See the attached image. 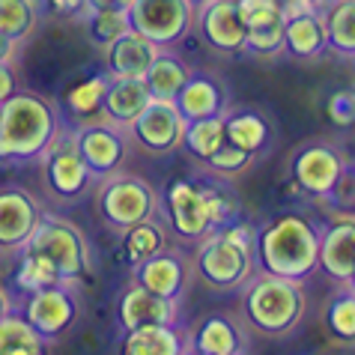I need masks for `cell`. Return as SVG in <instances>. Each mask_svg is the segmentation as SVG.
<instances>
[{
  "mask_svg": "<svg viewBox=\"0 0 355 355\" xmlns=\"http://www.w3.org/2000/svg\"><path fill=\"white\" fill-rule=\"evenodd\" d=\"M159 212H164L167 224L180 239L197 242L206 233L239 218L242 203L230 180L206 171L203 176L173 180L159 197Z\"/></svg>",
  "mask_w": 355,
  "mask_h": 355,
  "instance_id": "cell-1",
  "label": "cell"
},
{
  "mask_svg": "<svg viewBox=\"0 0 355 355\" xmlns=\"http://www.w3.org/2000/svg\"><path fill=\"white\" fill-rule=\"evenodd\" d=\"M322 224L311 215L287 212L257 227L254 236V263L260 272L290 281H308L320 266Z\"/></svg>",
  "mask_w": 355,
  "mask_h": 355,
  "instance_id": "cell-2",
  "label": "cell"
},
{
  "mask_svg": "<svg viewBox=\"0 0 355 355\" xmlns=\"http://www.w3.org/2000/svg\"><path fill=\"white\" fill-rule=\"evenodd\" d=\"M239 313L248 331L269 340H284L302 329L304 313H308L304 281L278 278V275L257 269L239 287Z\"/></svg>",
  "mask_w": 355,
  "mask_h": 355,
  "instance_id": "cell-3",
  "label": "cell"
},
{
  "mask_svg": "<svg viewBox=\"0 0 355 355\" xmlns=\"http://www.w3.org/2000/svg\"><path fill=\"white\" fill-rule=\"evenodd\" d=\"M63 129L51 98L21 90L0 102V162H33Z\"/></svg>",
  "mask_w": 355,
  "mask_h": 355,
  "instance_id": "cell-4",
  "label": "cell"
},
{
  "mask_svg": "<svg viewBox=\"0 0 355 355\" xmlns=\"http://www.w3.org/2000/svg\"><path fill=\"white\" fill-rule=\"evenodd\" d=\"M254 236H257V227L251 221L236 218L230 224L218 227V230L206 233L203 239H197V254H194L197 278L209 290L236 293L257 272Z\"/></svg>",
  "mask_w": 355,
  "mask_h": 355,
  "instance_id": "cell-5",
  "label": "cell"
},
{
  "mask_svg": "<svg viewBox=\"0 0 355 355\" xmlns=\"http://www.w3.org/2000/svg\"><path fill=\"white\" fill-rule=\"evenodd\" d=\"M18 254H33L42 257L51 269L60 275V281L81 284V278L90 272V245L78 224L60 218V215L42 212V218L27 236Z\"/></svg>",
  "mask_w": 355,
  "mask_h": 355,
  "instance_id": "cell-6",
  "label": "cell"
},
{
  "mask_svg": "<svg viewBox=\"0 0 355 355\" xmlns=\"http://www.w3.org/2000/svg\"><path fill=\"white\" fill-rule=\"evenodd\" d=\"M98 212H102L105 224L123 233L159 215V191L135 173H111V180L105 176L102 191H98Z\"/></svg>",
  "mask_w": 355,
  "mask_h": 355,
  "instance_id": "cell-7",
  "label": "cell"
},
{
  "mask_svg": "<svg viewBox=\"0 0 355 355\" xmlns=\"http://www.w3.org/2000/svg\"><path fill=\"white\" fill-rule=\"evenodd\" d=\"M349 167V159L343 150L331 141H308L293 153L290 162V180L302 194L313 197V200H329L334 191V182L340 173Z\"/></svg>",
  "mask_w": 355,
  "mask_h": 355,
  "instance_id": "cell-8",
  "label": "cell"
},
{
  "mask_svg": "<svg viewBox=\"0 0 355 355\" xmlns=\"http://www.w3.org/2000/svg\"><path fill=\"white\" fill-rule=\"evenodd\" d=\"M78 287H81V284L60 281V284H51V287L27 293L24 320L42 334L45 343L60 340L78 322V317H81L84 304H81V290Z\"/></svg>",
  "mask_w": 355,
  "mask_h": 355,
  "instance_id": "cell-9",
  "label": "cell"
},
{
  "mask_svg": "<svg viewBox=\"0 0 355 355\" xmlns=\"http://www.w3.org/2000/svg\"><path fill=\"white\" fill-rule=\"evenodd\" d=\"M42 159V180H45V189L51 191L57 200L63 203H72L78 200L87 185H90V171L81 159V150H78V135L75 129H63L57 132V137L45 146V153L39 155Z\"/></svg>",
  "mask_w": 355,
  "mask_h": 355,
  "instance_id": "cell-10",
  "label": "cell"
},
{
  "mask_svg": "<svg viewBox=\"0 0 355 355\" xmlns=\"http://www.w3.org/2000/svg\"><path fill=\"white\" fill-rule=\"evenodd\" d=\"M125 15L132 31L159 48H171L194 31L197 6L191 0H135Z\"/></svg>",
  "mask_w": 355,
  "mask_h": 355,
  "instance_id": "cell-11",
  "label": "cell"
},
{
  "mask_svg": "<svg viewBox=\"0 0 355 355\" xmlns=\"http://www.w3.org/2000/svg\"><path fill=\"white\" fill-rule=\"evenodd\" d=\"M132 137L153 155H171L180 150L185 120L171 98H150V105L129 125Z\"/></svg>",
  "mask_w": 355,
  "mask_h": 355,
  "instance_id": "cell-12",
  "label": "cell"
},
{
  "mask_svg": "<svg viewBox=\"0 0 355 355\" xmlns=\"http://www.w3.org/2000/svg\"><path fill=\"white\" fill-rule=\"evenodd\" d=\"M78 135V150H81V159L87 164L90 176H111L120 171V164L125 162V153H129V141L120 132V125L98 120V123H84L75 129Z\"/></svg>",
  "mask_w": 355,
  "mask_h": 355,
  "instance_id": "cell-13",
  "label": "cell"
},
{
  "mask_svg": "<svg viewBox=\"0 0 355 355\" xmlns=\"http://www.w3.org/2000/svg\"><path fill=\"white\" fill-rule=\"evenodd\" d=\"M194 24L200 27V36L206 39V45L218 54H242L245 33L248 27L242 24L236 0H206L197 6Z\"/></svg>",
  "mask_w": 355,
  "mask_h": 355,
  "instance_id": "cell-14",
  "label": "cell"
},
{
  "mask_svg": "<svg viewBox=\"0 0 355 355\" xmlns=\"http://www.w3.org/2000/svg\"><path fill=\"white\" fill-rule=\"evenodd\" d=\"M189 352L197 355H245L251 352V331L230 313H209L189 334Z\"/></svg>",
  "mask_w": 355,
  "mask_h": 355,
  "instance_id": "cell-15",
  "label": "cell"
},
{
  "mask_svg": "<svg viewBox=\"0 0 355 355\" xmlns=\"http://www.w3.org/2000/svg\"><path fill=\"white\" fill-rule=\"evenodd\" d=\"M189 275H191V263L180 248H164L155 257L144 260L141 266L132 269V281L141 284L144 290H150L155 295L180 302L185 287H189Z\"/></svg>",
  "mask_w": 355,
  "mask_h": 355,
  "instance_id": "cell-16",
  "label": "cell"
},
{
  "mask_svg": "<svg viewBox=\"0 0 355 355\" xmlns=\"http://www.w3.org/2000/svg\"><path fill=\"white\" fill-rule=\"evenodd\" d=\"M39 218H42V209L31 191L18 185L0 189V248L3 251H21Z\"/></svg>",
  "mask_w": 355,
  "mask_h": 355,
  "instance_id": "cell-17",
  "label": "cell"
},
{
  "mask_svg": "<svg viewBox=\"0 0 355 355\" xmlns=\"http://www.w3.org/2000/svg\"><path fill=\"white\" fill-rule=\"evenodd\" d=\"M176 111L182 114V120H203V116H221L230 107V90L224 81L212 72H191L189 81L182 84V90L173 98Z\"/></svg>",
  "mask_w": 355,
  "mask_h": 355,
  "instance_id": "cell-18",
  "label": "cell"
},
{
  "mask_svg": "<svg viewBox=\"0 0 355 355\" xmlns=\"http://www.w3.org/2000/svg\"><path fill=\"white\" fill-rule=\"evenodd\" d=\"M116 317H120L123 331L137 329V325H153V322L180 325V302L155 295L150 290H144L141 284L132 281V287H125V293L120 295Z\"/></svg>",
  "mask_w": 355,
  "mask_h": 355,
  "instance_id": "cell-19",
  "label": "cell"
},
{
  "mask_svg": "<svg viewBox=\"0 0 355 355\" xmlns=\"http://www.w3.org/2000/svg\"><path fill=\"white\" fill-rule=\"evenodd\" d=\"M331 281L352 284L355 275V224L352 215L331 224H322L320 236V266Z\"/></svg>",
  "mask_w": 355,
  "mask_h": 355,
  "instance_id": "cell-20",
  "label": "cell"
},
{
  "mask_svg": "<svg viewBox=\"0 0 355 355\" xmlns=\"http://www.w3.org/2000/svg\"><path fill=\"white\" fill-rule=\"evenodd\" d=\"M102 51H105V72L111 78H144V72L150 69V63L155 60V54L162 48L137 31H125L111 45H105Z\"/></svg>",
  "mask_w": 355,
  "mask_h": 355,
  "instance_id": "cell-21",
  "label": "cell"
},
{
  "mask_svg": "<svg viewBox=\"0 0 355 355\" xmlns=\"http://www.w3.org/2000/svg\"><path fill=\"white\" fill-rule=\"evenodd\" d=\"M150 98L153 96L146 90L144 78H111L102 96V105H98V114H102V120L120 125V129H129L135 116L150 105Z\"/></svg>",
  "mask_w": 355,
  "mask_h": 355,
  "instance_id": "cell-22",
  "label": "cell"
},
{
  "mask_svg": "<svg viewBox=\"0 0 355 355\" xmlns=\"http://www.w3.org/2000/svg\"><path fill=\"white\" fill-rule=\"evenodd\" d=\"M224 135L227 141L242 146L245 153L260 155L272 146L275 129L260 111L254 107H227L224 111Z\"/></svg>",
  "mask_w": 355,
  "mask_h": 355,
  "instance_id": "cell-23",
  "label": "cell"
},
{
  "mask_svg": "<svg viewBox=\"0 0 355 355\" xmlns=\"http://www.w3.org/2000/svg\"><path fill=\"white\" fill-rule=\"evenodd\" d=\"M284 51L295 60H313L325 51V27L320 9L284 15Z\"/></svg>",
  "mask_w": 355,
  "mask_h": 355,
  "instance_id": "cell-24",
  "label": "cell"
},
{
  "mask_svg": "<svg viewBox=\"0 0 355 355\" xmlns=\"http://www.w3.org/2000/svg\"><path fill=\"white\" fill-rule=\"evenodd\" d=\"M125 355H185L189 352V334H182L176 325H137L123 338Z\"/></svg>",
  "mask_w": 355,
  "mask_h": 355,
  "instance_id": "cell-25",
  "label": "cell"
},
{
  "mask_svg": "<svg viewBox=\"0 0 355 355\" xmlns=\"http://www.w3.org/2000/svg\"><path fill=\"white\" fill-rule=\"evenodd\" d=\"M320 18L325 27V48L349 60L355 54V0H329L320 6Z\"/></svg>",
  "mask_w": 355,
  "mask_h": 355,
  "instance_id": "cell-26",
  "label": "cell"
},
{
  "mask_svg": "<svg viewBox=\"0 0 355 355\" xmlns=\"http://www.w3.org/2000/svg\"><path fill=\"white\" fill-rule=\"evenodd\" d=\"M191 69L185 66V60H180L176 54H171L167 48H162L155 54V60L150 63V69L144 72V84L150 90L153 98H176V93L182 90V84L189 81Z\"/></svg>",
  "mask_w": 355,
  "mask_h": 355,
  "instance_id": "cell-27",
  "label": "cell"
},
{
  "mask_svg": "<svg viewBox=\"0 0 355 355\" xmlns=\"http://www.w3.org/2000/svg\"><path fill=\"white\" fill-rule=\"evenodd\" d=\"M164 248H167V230H164L159 215H153V218L123 230V260L129 263L132 269L141 266L144 260L155 257V254Z\"/></svg>",
  "mask_w": 355,
  "mask_h": 355,
  "instance_id": "cell-28",
  "label": "cell"
},
{
  "mask_svg": "<svg viewBox=\"0 0 355 355\" xmlns=\"http://www.w3.org/2000/svg\"><path fill=\"white\" fill-rule=\"evenodd\" d=\"M48 343L24 320V313L9 311L6 317H0V355H42Z\"/></svg>",
  "mask_w": 355,
  "mask_h": 355,
  "instance_id": "cell-29",
  "label": "cell"
},
{
  "mask_svg": "<svg viewBox=\"0 0 355 355\" xmlns=\"http://www.w3.org/2000/svg\"><path fill=\"white\" fill-rule=\"evenodd\" d=\"M224 141L227 135H224V114H221V116H203V120H189L180 146L191 159L206 162Z\"/></svg>",
  "mask_w": 355,
  "mask_h": 355,
  "instance_id": "cell-30",
  "label": "cell"
},
{
  "mask_svg": "<svg viewBox=\"0 0 355 355\" xmlns=\"http://www.w3.org/2000/svg\"><path fill=\"white\" fill-rule=\"evenodd\" d=\"M325 325H329V331L340 343H347V347L355 340V293H352V284H340V290L334 293V299L329 302V308H325Z\"/></svg>",
  "mask_w": 355,
  "mask_h": 355,
  "instance_id": "cell-31",
  "label": "cell"
},
{
  "mask_svg": "<svg viewBox=\"0 0 355 355\" xmlns=\"http://www.w3.org/2000/svg\"><path fill=\"white\" fill-rule=\"evenodd\" d=\"M39 15L27 0H0V33L21 45L36 31Z\"/></svg>",
  "mask_w": 355,
  "mask_h": 355,
  "instance_id": "cell-32",
  "label": "cell"
},
{
  "mask_svg": "<svg viewBox=\"0 0 355 355\" xmlns=\"http://www.w3.org/2000/svg\"><path fill=\"white\" fill-rule=\"evenodd\" d=\"M87 31H90V39L105 48L111 45L116 36H123L125 31H132L129 27V15L120 12V9H87Z\"/></svg>",
  "mask_w": 355,
  "mask_h": 355,
  "instance_id": "cell-33",
  "label": "cell"
},
{
  "mask_svg": "<svg viewBox=\"0 0 355 355\" xmlns=\"http://www.w3.org/2000/svg\"><path fill=\"white\" fill-rule=\"evenodd\" d=\"M107 81H111V75L98 72L93 78H87L84 84L72 87L69 96H66L69 111L78 114V116H93V114H98V105H102V96L107 90Z\"/></svg>",
  "mask_w": 355,
  "mask_h": 355,
  "instance_id": "cell-34",
  "label": "cell"
},
{
  "mask_svg": "<svg viewBox=\"0 0 355 355\" xmlns=\"http://www.w3.org/2000/svg\"><path fill=\"white\" fill-rule=\"evenodd\" d=\"M251 162H254V155H251V153H245L242 146H236V144H230V141H224L218 150H215L209 159L203 162V167H206L209 173H215V176L233 180V176H239V173L248 171Z\"/></svg>",
  "mask_w": 355,
  "mask_h": 355,
  "instance_id": "cell-35",
  "label": "cell"
},
{
  "mask_svg": "<svg viewBox=\"0 0 355 355\" xmlns=\"http://www.w3.org/2000/svg\"><path fill=\"white\" fill-rule=\"evenodd\" d=\"M242 51L251 54V57H263V60L284 54V18L281 21L266 24V27H254V31H248L245 33Z\"/></svg>",
  "mask_w": 355,
  "mask_h": 355,
  "instance_id": "cell-36",
  "label": "cell"
},
{
  "mask_svg": "<svg viewBox=\"0 0 355 355\" xmlns=\"http://www.w3.org/2000/svg\"><path fill=\"white\" fill-rule=\"evenodd\" d=\"M51 284H60V275H57L42 257L21 254V266H18V290L33 293V290L51 287Z\"/></svg>",
  "mask_w": 355,
  "mask_h": 355,
  "instance_id": "cell-37",
  "label": "cell"
},
{
  "mask_svg": "<svg viewBox=\"0 0 355 355\" xmlns=\"http://www.w3.org/2000/svg\"><path fill=\"white\" fill-rule=\"evenodd\" d=\"M236 9H239V18L248 31L284 18V0H236Z\"/></svg>",
  "mask_w": 355,
  "mask_h": 355,
  "instance_id": "cell-38",
  "label": "cell"
},
{
  "mask_svg": "<svg viewBox=\"0 0 355 355\" xmlns=\"http://www.w3.org/2000/svg\"><path fill=\"white\" fill-rule=\"evenodd\" d=\"M329 120L338 125V129H352L355 123V96H352V87L347 90H338L329 98Z\"/></svg>",
  "mask_w": 355,
  "mask_h": 355,
  "instance_id": "cell-39",
  "label": "cell"
},
{
  "mask_svg": "<svg viewBox=\"0 0 355 355\" xmlns=\"http://www.w3.org/2000/svg\"><path fill=\"white\" fill-rule=\"evenodd\" d=\"M329 200L338 203L343 212H352V164L340 173V180L334 182V191H331Z\"/></svg>",
  "mask_w": 355,
  "mask_h": 355,
  "instance_id": "cell-40",
  "label": "cell"
},
{
  "mask_svg": "<svg viewBox=\"0 0 355 355\" xmlns=\"http://www.w3.org/2000/svg\"><path fill=\"white\" fill-rule=\"evenodd\" d=\"M48 9L60 18H78L87 15V0H48Z\"/></svg>",
  "mask_w": 355,
  "mask_h": 355,
  "instance_id": "cell-41",
  "label": "cell"
},
{
  "mask_svg": "<svg viewBox=\"0 0 355 355\" xmlns=\"http://www.w3.org/2000/svg\"><path fill=\"white\" fill-rule=\"evenodd\" d=\"M15 93V72H12V63H0V102L6 96Z\"/></svg>",
  "mask_w": 355,
  "mask_h": 355,
  "instance_id": "cell-42",
  "label": "cell"
},
{
  "mask_svg": "<svg viewBox=\"0 0 355 355\" xmlns=\"http://www.w3.org/2000/svg\"><path fill=\"white\" fill-rule=\"evenodd\" d=\"M135 0H87V9H120V12H129V6Z\"/></svg>",
  "mask_w": 355,
  "mask_h": 355,
  "instance_id": "cell-43",
  "label": "cell"
},
{
  "mask_svg": "<svg viewBox=\"0 0 355 355\" xmlns=\"http://www.w3.org/2000/svg\"><path fill=\"white\" fill-rule=\"evenodd\" d=\"M15 54H18V42H12L9 36L0 33V63H12Z\"/></svg>",
  "mask_w": 355,
  "mask_h": 355,
  "instance_id": "cell-44",
  "label": "cell"
},
{
  "mask_svg": "<svg viewBox=\"0 0 355 355\" xmlns=\"http://www.w3.org/2000/svg\"><path fill=\"white\" fill-rule=\"evenodd\" d=\"M9 311H12V295H9L6 287H0V317H6Z\"/></svg>",
  "mask_w": 355,
  "mask_h": 355,
  "instance_id": "cell-45",
  "label": "cell"
},
{
  "mask_svg": "<svg viewBox=\"0 0 355 355\" xmlns=\"http://www.w3.org/2000/svg\"><path fill=\"white\" fill-rule=\"evenodd\" d=\"M27 3H31V6L36 9V15H39V12H45V9H48V0H27Z\"/></svg>",
  "mask_w": 355,
  "mask_h": 355,
  "instance_id": "cell-46",
  "label": "cell"
},
{
  "mask_svg": "<svg viewBox=\"0 0 355 355\" xmlns=\"http://www.w3.org/2000/svg\"><path fill=\"white\" fill-rule=\"evenodd\" d=\"M308 3H311V6H317V9H320L322 3H329V0H308Z\"/></svg>",
  "mask_w": 355,
  "mask_h": 355,
  "instance_id": "cell-47",
  "label": "cell"
},
{
  "mask_svg": "<svg viewBox=\"0 0 355 355\" xmlns=\"http://www.w3.org/2000/svg\"><path fill=\"white\" fill-rule=\"evenodd\" d=\"M191 3H194V6H200V3H206V0H191Z\"/></svg>",
  "mask_w": 355,
  "mask_h": 355,
  "instance_id": "cell-48",
  "label": "cell"
}]
</instances>
